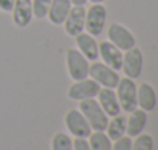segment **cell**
<instances>
[{"instance_id": "cell-3", "label": "cell", "mask_w": 158, "mask_h": 150, "mask_svg": "<svg viewBox=\"0 0 158 150\" xmlns=\"http://www.w3.org/2000/svg\"><path fill=\"white\" fill-rule=\"evenodd\" d=\"M106 23V8L102 3H92V6L86 11L85 17V28L88 34L97 37L103 32Z\"/></svg>"}, {"instance_id": "cell-12", "label": "cell", "mask_w": 158, "mask_h": 150, "mask_svg": "<svg viewBox=\"0 0 158 150\" xmlns=\"http://www.w3.org/2000/svg\"><path fill=\"white\" fill-rule=\"evenodd\" d=\"M98 55H102L105 64H107L110 69H114V71H120L121 69L123 54L110 42H102L98 45Z\"/></svg>"}, {"instance_id": "cell-20", "label": "cell", "mask_w": 158, "mask_h": 150, "mask_svg": "<svg viewBox=\"0 0 158 150\" xmlns=\"http://www.w3.org/2000/svg\"><path fill=\"white\" fill-rule=\"evenodd\" d=\"M52 150H74L72 140L66 133L58 132L57 135H54L52 138Z\"/></svg>"}, {"instance_id": "cell-7", "label": "cell", "mask_w": 158, "mask_h": 150, "mask_svg": "<svg viewBox=\"0 0 158 150\" xmlns=\"http://www.w3.org/2000/svg\"><path fill=\"white\" fill-rule=\"evenodd\" d=\"M64 124L68 127V130L78 138H88L91 135V126L88 124L86 118L83 116V113L77 109H71L66 116H64Z\"/></svg>"}, {"instance_id": "cell-26", "label": "cell", "mask_w": 158, "mask_h": 150, "mask_svg": "<svg viewBox=\"0 0 158 150\" xmlns=\"http://www.w3.org/2000/svg\"><path fill=\"white\" fill-rule=\"evenodd\" d=\"M86 2H88V0H71V3H72V5H77V6H85Z\"/></svg>"}, {"instance_id": "cell-15", "label": "cell", "mask_w": 158, "mask_h": 150, "mask_svg": "<svg viewBox=\"0 0 158 150\" xmlns=\"http://www.w3.org/2000/svg\"><path fill=\"white\" fill-rule=\"evenodd\" d=\"M148 123V115L143 109H134L131 112V116L126 121V133L129 136H137L143 132Z\"/></svg>"}, {"instance_id": "cell-16", "label": "cell", "mask_w": 158, "mask_h": 150, "mask_svg": "<svg viewBox=\"0 0 158 150\" xmlns=\"http://www.w3.org/2000/svg\"><path fill=\"white\" fill-rule=\"evenodd\" d=\"M137 106H140L144 112L154 110L157 106V94L155 89L149 83H141L137 92Z\"/></svg>"}, {"instance_id": "cell-27", "label": "cell", "mask_w": 158, "mask_h": 150, "mask_svg": "<svg viewBox=\"0 0 158 150\" xmlns=\"http://www.w3.org/2000/svg\"><path fill=\"white\" fill-rule=\"evenodd\" d=\"M89 2H92V3H102L103 0H89Z\"/></svg>"}, {"instance_id": "cell-11", "label": "cell", "mask_w": 158, "mask_h": 150, "mask_svg": "<svg viewBox=\"0 0 158 150\" xmlns=\"http://www.w3.org/2000/svg\"><path fill=\"white\" fill-rule=\"evenodd\" d=\"M12 22L17 28H25L32 20V0H15L12 6Z\"/></svg>"}, {"instance_id": "cell-19", "label": "cell", "mask_w": 158, "mask_h": 150, "mask_svg": "<svg viewBox=\"0 0 158 150\" xmlns=\"http://www.w3.org/2000/svg\"><path fill=\"white\" fill-rule=\"evenodd\" d=\"M89 146L91 150H112L110 140L103 133V130H95L89 135Z\"/></svg>"}, {"instance_id": "cell-21", "label": "cell", "mask_w": 158, "mask_h": 150, "mask_svg": "<svg viewBox=\"0 0 158 150\" xmlns=\"http://www.w3.org/2000/svg\"><path fill=\"white\" fill-rule=\"evenodd\" d=\"M52 0H32V15L35 18H45L48 15Z\"/></svg>"}, {"instance_id": "cell-23", "label": "cell", "mask_w": 158, "mask_h": 150, "mask_svg": "<svg viewBox=\"0 0 158 150\" xmlns=\"http://www.w3.org/2000/svg\"><path fill=\"white\" fill-rule=\"evenodd\" d=\"M132 149V141H131V136H121L115 141L112 150H131Z\"/></svg>"}, {"instance_id": "cell-9", "label": "cell", "mask_w": 158, "mask_h": 150, "mask_svg": "<svg viewBox=\"0 0 158 150\" xmlns=\"http://www.w3.org/2000/svg\"><path fill=\"white\" fill-rule=\"evenodd\" d=\"M121 69L124 71L126 77L135 80L140 77L141 69H143V54L138 48H131L126 51V54L123 55V61H121Z\"/></svg>"}, {"instance_id": "cell-24", "label": "cell", "mask_w": 158, "mask_h": 150, "mask_svg": "<svg viewBox=\"0 0 158 150\" xmlns=\"http://www.w3.org/2000/svg\"><path fill=\"white\" fill-rule=\"evenodd\" d=\"M72 147L74 150H91L89 141H86V138H78V136H75V140L72 141Z\"/></svg>"}, {"instance_id": "cell-18", "label": "cell", "mask_w": 158, "mask_h": 150, "mask_svg": "<svg viewBox=\"0 0 158 150\" xmlns=\"http://www.w3.org/2000/svg\"><path fill=\"white\" fill-rule=\"evenodd\" d=\"M126 121L127 118L123 116V115H115L114 120L110 123H107L106 129H107V138L109 140H114L117 141L118 138H121L124 133H126Z\"/></svg>"}, {"instance_id": "cell-6", "label": "cell", "mask_w": 158, "mask_h": 150, "mask_svg": "<svg viewBox=\"0 0 158 150\" xmlns=\"http://www.w3.org/2000/svg\"><path fill=\"white\" fill-rule=\"evenodd\" d=\"M89 75H91L92 80H95L98 84H102V86H105V87H110V89L117 87V84H118V81H120L118 74H117L114 69H110L107 64H105V63H97V61H94L92 66H89Z\"/></svg>"}, {"instance_id": "cell-4", "label": "cell", "mask_w": 158, "mask_h": 150, "mask_svg": "<svg viewBox=\"0 0 158 150\" xmlns=\"http://www.w3.org/2000/svg\"><path fill=\"white\" fill-rule=\"evenodd\" d=\"M117 87H118L117 100L120 107L126 112H132L134 109H137V87L134 80L129 77L120 78Z\"/></svg>"}, {"instance_id": "cell-10", "label": "cell", "mask_w": 158, "mask_h": 150, "mask_svg": "<svg viewBox=\"0 0 158 150\" xmlns=\"http://www.w3.org/2000/svg\"><path fill=\"white\" fill-rule=\"evenodd\" d=\"M85 17H86L85 6H77L75 5L74 8H71L68 17L63 22L66 34L75 37L77 34L83 32V29H85Z\"/></svg>"}, {"instance_id": "cell-13", "label": "cell", "mask_w": 158, "mask_h": 150, "mask_svg": "<svg viewBox=\"0 0 158 150\" xmlns=\"http://www.w3.org/2000/svg\"><path fill=\"white\" fill-rule=\"evenodd\" d=\"M75 43L78 46V51L88 58L95 61L98 58V43L95 42V39L91 34H85L80 32L75 35Z\"/></svg>"}, {"instance_id": "cell-2", "label": "cell", "mask_w": 158, "mask_h": 150, "mask_svg": "<svg viewBox=\"0 0 158 150\" xmlns=\"http://www.w3.org/2000/svg\"><path fill=\"white\" fill-rule=\"evenodd\" d=\"M66 66H68V72H69L71 78L75 80V81L88 78V75H89L88 58L78 49H68V52H66Z\"/></svg>"}, {"instance_id": "cell-22", "label": "cell", "mask_w": 158, "mask_h": 150, "mask_svg": "<svg viewBox=\"0 0 158 150\" xmlns=\"http://www.w3.org/2000/svg\"><path fill=\"white\" fill-rule=\"evenodd\" d=\"M154 149V140L151 135L143 133V135H137L135 143H132V149L131 150H152Z\"/></svg>"}, {"instance_id": "cell-25", "label": "cell", "mask_w": 158, "mask_h": 150, "mask_svg": "<svg viewBox=\"0 0 158 150\" xmlns=\"http://www.w3.org/2000/svg\"><path fill=\"white\" fill-rule=\"evenodd\" d=\"M14 2L15 0H0V11L11 12L12 11V6H14Z\"/></svg>"}, {"instance_id": "cell-8", "label": "cell", "mask_w": 158, "mask_h": 150, "mask_svg": "<svg viewBox=\"0 0 158 150\" xmlns=\"http://www.w3.org/2000/svg\"><path fill=\"white\" fill-rule=\"evenodd\" d=\"M100 84L95 81V80H88V78H83V80H78L77 83H74L69 91H68V97L71 100H86V98H94L98 91H100Z\"/></svg>"}, {"instance_id": "cell-14", "label": "cell", "mask_w": 158, "mask_h": 150, "mask_svg": "<svg viewBox=\"0 0 158 150\" xmlns=\"http://www.w3.org/2000/svg\"><path fill=\"white\" fill-rule=\"evenodd\" d=\"M98 104L102 106V109L105 110L106 115L109 116H115L120 113V104L117 100V94L110 89V87H103L98 91Z\"/></svg>"}, {"instance_id": "cell-5", "label": "cell", "mask_w": 158, "mask_h": 150, "mask_svg": "<svg viewBox=\"0 0 158 150\" xmlns=\"http://www.w3.org/2000/svg\"><path fill=\"white\" fill-rule=\"evenodd\" d=\"M107 37H109V42L115 45L120 51H127L135 46L134 34L129 29H126L123 25L110 23L107 28Z\"/></svg>"}, {"instance_id": "cell-17", "label": "cell", "mask_w": 158, "mask_h": 150, "mask_svg": "<svg viewBox=\"0 0 158 150\" xmlns=\"http://www.w3.org/2000/svg\"><path fill=\"white\" fill-rule=\"evenodd\" d=\"M72 8L71 0H52L49 11H48V18L52 25H61L64 18L69 14V9Z\"/></svg>"}, {"instance_id": "cell-1", "label": "cell", "mask_w": 158, "mask_h": 150, "mask_svg": "<svg viewBox=\"0 0 158 150\" xmlns=\"http://www.w3.org/2000/svg\"><path fill=\"white\" fill-rule=\"evenodd\" d=\"M80 112L86 118V121L91 126V129H94V130H106V126L109 123L107 121V115L102 109V106L98 104V101H95L94 98L81 100L80 101Z\"/></svg>"}]
</instances>
